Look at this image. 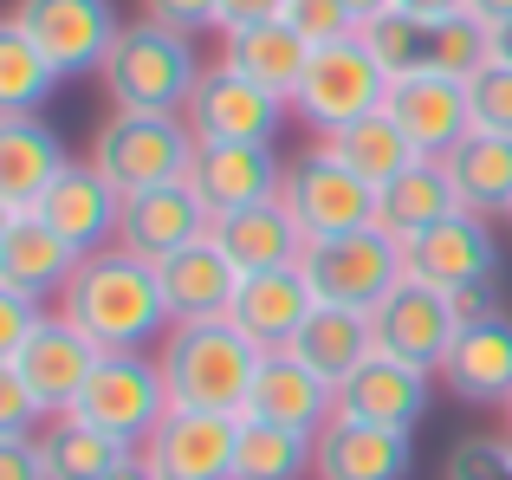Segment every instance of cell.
Instances as JSON below:
<instances>
[{
    "instance_id": "cell-1",
    "label": "cell",
    "mask_w": 512,
    "mask_h": 480,
    "mask_svg": "<svg viewBox=\"0 0 512 480\" xmlns=\"http://www.w3.org/2000/svg\"><path fill=\"white\" fill-rule=\"evenodd\" d=\"M52 305H59L98 351H156L163 331L175 325L169 299H163V279H156V260L117 247V240L98 247V253H85Z\"/></svg>"
},
{
    "instance_id": "cell-2",
    "label": "cell",
    "mask_w": 512,
    "mask_h": 480,
    "mask_svg": "<svg viewBox=\"0 0 512 480\" xmlns=\"http://www.w3.org/2000/svg\"><path fill=\"white\" fill-rule=\"evenodd\" d=\"M163 377L175 409H221V416H240L253 396V377H260L266 351L234 325V318H188V325H169L163 344Z\"/></svg>"
},
{
    "instance_id": "cell-3",
    "label": "cell",
    "mask_w": 512,
    "mask_h": 480,
    "mask_svg": "<svg viewBox=\"0 0 512 480\" xmlns=\"http://www.w3.org/2000/svg\"><path fill=\"white\" fill-rule=\"evenodd\" d=\"M201 52H195V33H175V26H156V20H124L111 59L98 65V85L111 98V111H188L201 85Z\"/></svg>"
},
{
    "instance_id": "cell-4",
    "label": "cell",
    "mask_w": 512,
    "mask_h": 480,
    "mask_svg": "<svg viewBox=\"0 0 512 480\" xmlns=\"http://www.w3.org/2000/svg\"><path fill=\"white\" fill-rule=\"evenodd\" d=\"M195 130L188 117L175 111H111L91 137L85 163L104 169L117 195H137V189H163V182H188V163H195Z\"/></svg>"
},
{
    "instance_id": "cell-5",
    "label": "cell",
    "mask_w": 512,
    "mask_h": 480,
    "mask_svg": "<svg viewBox=\"0 0 512 480\" xmlns=\"http://www.w3.org/2000/svg\"><path fill=\"white\" fill-rule=\"evenodd\" d=\"M169 409H175V396H169V377H163V357L156 351H104L91 383L78 390L72 416L104 429L124 448H143Z\"/></svg>"
},
{
    "instance_id": "cell-6",
    "label": "cell",
    "mask_w": 512,
    "mask_h": 480,
    "mask_svg": "<svg viewBox=\"0 0 512 480\" xmlns=\"http://www.w3.org/2000/svg\"><path fill=\"white\" fill-rule=\"evenodd\" d=\"M279 202L292 208V221L305 228V240H338V234L376 228V189L331 150L325 137H312L299 156H286Z\"/></svg>"
},
{
    "instance_id": "cell-7",
    "label": "cell",
    "mask_w": 512,
    "mask_h": 480,
    "mask_svg": "<svg viewBox=\"0 0 512 480\" xmlns=\"http://www.w3.org/2000/svg\"><path fill=\"white\" fill-rule=\"evenodd\" d=\"M389 104V72L370 59L363 39H338V46H318L305 65L299 91H292V117H299L312 137H338V130L363 124Z\"/></svg>"
},
{
    "instance_id": "cell-8",
    "label": "cell",
    "mask_w": 512,
    "mask_h": 480,
    "mask_svg": "<svg viewBox=\"0 0 512 480\" xmlns=\"http://www.w3.org/2000/svg\"><path fill=\"white\" fill-rule=\"evenodd\" d=\"M305 286L318 292V305H350V312H370L402 273H409V253L389 228H357L338 240H312L299 260Z\"/></svg>"
},
{
    "instance_id": "cell-9",
    "label": "cell",
    "mask_w": 512,
    "mask_h": 480,
    "mask_svg": "<svg viewBox=\"0 0 512 480\" xmlns=\"http://www.w3.org/2000/svg\"><path fill=\"white\" fill-rule=\"evenodd\" d=\"M461 325L467 318H461V305H454V292L428 286V279H415V273H402L396 286L370 305L376 351L402 357V364H415V370H435V377H441V364H448Z\"/></svg>"
},
{
    "instance_id": "cell-10",
    "label": "cell",
    "mask_w": 512,
    "mask_h": 480,
    "mask_svg": "<svg viewBox=\"0 0 512 480\" xmlns=\"http://www.w3.org/2000/svg\"><path fill=\"white\" fill-rule=\"evenodd\" d=\"M7 20L20 26L65 78H85V72L98 78V65L111 59L117 33H124L117 0H13Z\"/></svg>"
},
{
    "instance_id": "cell-11",
    "label": "cell",
    "mask_w": 512,
    "mask_h": 480,
    "mask_svg": "<svg viewBox=\"0 0 512 480\" xmlns=\"http://www.w3.org/2000/svg\"><path fill=\"white\" fill-rule=\"evenodd\" d=\"M182 117H188V130H195V143H273L279 124L292 117V104L214 59L208 72H201V85H195V98H188Z\"/></svg>"
},
{
    "instance_id": "cell-12",
    "label": "cell",
    "mask_w": 512,
    "mask_h": 480,
    "mask_svg": "<svg viewBox=\"0 0 512 480\" xmlns=\"http://www.w3.org/2000/svg\"><path fill=\"white\" fill-rule=\"evenodd\" d=\"M98 344L85 338V331L72 325V318L52 305L46 318H39V331L20 344L13 357H0V364L13 370V377L26 383V390L46 403V416H72V403H78V390L91 383V370H98Z\"/></svg>"
},
{
    "instance_id": "cell-13",
    "label": "cell",
    "mask_w": 512,
    "mask_h": 480,
    "mask_svg": "<svg viewBox=\"0 0 512 480\" xmlns=\"http://www.w3.org/2000/svg\"><path fill=\"white\" fill-rule=\"evenodd\" d=\"M409 273L428 279V286L441 292H474V286H500V234H493L487 215H474V208H461V215L435 221L422 240H409Z\"/></svg>"
},
{
    "instance_id": "cell-14",
    "label": "cell",
    "mask_w": 512,
    "mask_h": 480,
    "mask_svg": "<svg viewBox=\"0 0 512 480\" xmlns=\"http://www.w3.org/2000/svg\"><path fill=\"white\" fill-rule=\"evenodd\" d=\"M163 480H234L240 461V416L221 409H169L156 435L143 442Z\"/></svg>"
},
{
    "instance_id": "cell-15",
    "label": "cell",
    "mask_w": 512,
    "mask_h": 480,
    "mask_svg": "<svg viewBox=\"0 0 512 480\" xmlns=\"http://www.w3.org/2000/svg\"><path fill=\"white\" fill-rule=\"evenodd\" d=\"M435 403V370H415L402 357L376 351L370 364L338 390V416H357V422H376V429H402L415 435Z\"/></svg>"
},
{
    "instance_id": "cell-16",
    "label": "cell",
    "mask_w": 512,
    "mask_h": 480,
    "mask_svg": "<svg viewBox=\"0 0 512 480\" xmlns=\"http://www.w3.org/2000/svg\"><path fill=\"white\" fill-rule=\"evenodd\" d=\"M214 234L208 202L195 195V182H163V189H137L124 195V215H117V247L143 253V260H169L175 247Z\"/></svg>"
},
{
    "instance_id": "cell-17",
    "label": "cell",
    "mask_w": 512,
    "mask_h": 480,
    "mask_svg": "<svg viewBox=\"0 0 512 480\" xmlns=\"http://www.w3.org/2000/svg\"><path fill=\"white\" fill-rule=\"evenodd\" d=\"M72 169L65 137L52 117H0V215H26L46 202V189Z\"/></svg>"
},
{
    "instance_id": "cell-18",
    "label": "cell",
    "mask_w": 512,
    "mask_h": 480,
    "mask_svg": "<svg viewBox=\"0 0 512 480\" xmlns=\"http://www.w3.org/2000/svg\"><path fill=\"white\" fill-rule=\"evenodd\" d=\"M188 182L208 202V215H234V208L273 202L286 182V163L273 156V143H201L188 163Z\"/></svg>"
},
{
    "instance_id": "cell-19",
    "label": "cell",
    "mask_w": 512,
    "mask_h": 480,
    "mask_svg": "<svg viewBox=\"0 0 512 480\" xmlns=\"http://www.w3.org/2000/svg\"><path fill=\"white\" fill-rule=\"evenodd\" d=\"M441 383L467 409H506V396H512V318L506 312L467 318L448 364H441Z\"/></svg>"
},
{
    "instance_id": "cell-20",
    "label": "cell",
    "mask_w": 512,
    "mask_h": 480,
    "mask_svg": "<svg viewBox=\"0 0 512 480\" xmlns=\"http://www.w3.org/2000/svg\"><path fill=\"white\" fill-rule=\"evenodd\" d=\"M389 117L402 124V137L422 156H448L454 143L474 130V111H467V85L448 72H409L389 85Z\"/></svg>"
},
{
    "instance_id": "cell-21",
    "label": "cell",
    "mask_w": 512,
    "mask_h": 480,
    "mask_svg": "<svg viewBox=\"0 0 512 480\" xmlns=\"http://www.w3.org/2000/svg\"><path fill=\"white\" fill-rule=\"evenodd\" d=\"M409 474H415V435L376 429L357 416H331L318 429L312 480H409Z\"/></svg>"
},
{
    "instance_id": "cell-22",
    "label": "cell",
    "mask_w": 512,
    "mask_h": 480,
    "mask_svg": "<svg viewBox=\"0 0 512 480\" xmlns=\"http://www.w3.org/2000/svg\"><path fill=\"white\" fill-rule=\"evenodd\" d=\"M156 279H163L175 325H188V318H227L234 312V292H240V266L227 260V247L214 234H201L188 247H175L169 260H156Z\"/></svg>"
},
{
    "instance_id": "cell-23",
    "label": "cell",
    "mask_w": 512,
    "mask_h": 480,
    "mask_svg": "<svg viewBox=\"0 0 512 480\" xmlns=\"http://www.w3.org/2000/svg\"><path fill=\"white\" fill-rule=\"evenodd\" d=\"M240 416L279 422V429H299V435H318L331 416H338V390H331L312 364H299L292 351H266V364H260V377H253V396H247Z\"/></svg>"
},
{
    "instance_id": "cell-24",
    "label": "cell",
    "mask_w": 512,
    "mask_h": 480,
    "mask_svg": "<svg viewBox=\"0 0 512 480\" xmlns=\"http://www.w3.org/2000/svg\"><path fill=\"white\" fill-rule=\"evenodd\" d=\"M39 221H46L59 240H72L78 253H98L117 240V215H124V195L104 182L98 163H72L59 182L46 189V202L33 208Z\"/></svg>"
},
{
    "instance_id": "cell-25",
    "label": "cell",
    "mask_w": 512,
    "mask_h": 480,
    "mask_svg": "<svg viewBox=\"0 0 512 480\" xmlns=\"http://www.w3.org/2000/svg\"><path fill=\"white\" fill-rule=\"evenodd\" d=\"M318 292L305 286L299 266H273V273H240V292H234V325L247 331L260 351H286L299 338V325L312 318Z\"/></svg>"
},
{
    "instance_id": "cell-26",
    "label": "cell",
    "mask_w": 512,
    "mask_h": 480,
    "mask_svg": "<svg viewBox=\"0 0 512 480\" xmlns=\"http://www.w3.org/2000/svg\"><path fill=\"white\" fill-rule=\"evenodd\" d=\"M78 260L85 253L52 234L33 208L26 215H0V286H20L33 299H59L65 279L78 273Z\"/></svg>"
},
{
    "instance_id": "cell-27",
    "label": "cell",
    "mask_w": 512,
    "mask_h": 480,
    "mask_svg": "<svg viewBox=\"0 0 512 480\" xmlns=\"http://www.w3.org/2000/svg\"><path fill=\"white\" fill-rule=\"evenodd\" d=\"M214 240L227 247V260L240 273H273V266H299L305 260V228L292 221V208L279 202H253V208H234V215H214Z\"/></svg>"
},
{
    "instance_id": "cell-28",
    "label": "cell",
    "mask_w": 512,
    "mask_h": 480,
    "mask_svg": "<svg viewBox=\"0 0 512 480\" xmlns=\"http://www.w3.org/2000/svg\"><path fill=\"white\" fill-rule=\"evenodd\" d=\"M286 351L299 357V364H312L331 390H344V383L376 357L370 312H350V305H312V318L299 325V338H292Z\"/></svg>"
},
{
    "instance_id": "cell-29",
    "label": "cell",
    "mask_w": 512,
    "mask_h": 480,
    "mask_svg": "<svg viewBox=\"0 0 512 480\" xmlns=\"http://www.w3.org/2000/svg\"><path fill=\"white\" fill-rule=\"evenodd\" d=\"M448 215H461V195H454V176H448L441 156H422L415 169H402V176L376 195V228H389L402 247L422 240L435 221H448Z\"/></svg>"
},
{
    "instance_id": "cell-30",
    "label": "cell",
    "mask_w": 512,
    "mask_h": 480,
    "mask_svg": "<svg viewBox=\"0 0 512 480\" xmlns=\"http://www.w3.org/2000/svg\"><path fill=\"white\" fill-rule=\"evenodd\" d=\"M221 65H234L240 78L279 91V98L292 104L305 65H312V46H305L286 20H273V26H240V33H221Z\"/></svg>"
},
{
    "instance_id": "cell-31",
    "label": "cell",
    "mask_w": 512,
    "mask_h": 480,
    "mask_svg": "<svg viewBox=\"0 0 512 480\" xmlns=\"http://www.w3.org/2000/svg\"><path fill=\"white\" fill-rule=\"evenodd\" d=\"M441 163H448V176H454L461 208H474V215H487V221H506V208H512V137L467 130Z\"/></svg>"
},
{
    "instance_id": "cell-32",
    "label": "cell",
    "mask_w": 512,
    "mask_h": 480,
    "mask_svg": "<svg viewBox=\"0 0 512 480\" xmlns=\"http://www.w3.org/2000/svg\"><path fill=\"white\" fill-rule=\"evenodd\" d=\"M331 150L344 156L350 169H357L363 182H370L376 195L389 189V182L402 176V169H415L422 163V150H415L409 137H402V124L389 111H376V117H363V124H350V130H338V137H325Z\"/></svg>"
},
{
    "instance_id": "cell-33",
    "label": "cell",
    "mask_w": 512,
    "mask_h": 480,
    "mask_svg": "<svg viewBox=\"0 0 512 480\" xmlns=\"http://www.w3.org/2000/svg\"><path fill=\"white\" fill-rule=\"evenodd\" d=\"M318 468V435L279 429V422L240 416V461L234 480H312Z\"/></svg>"
},
{
    "instance_id": "cell-34",
    "label": "cell",
    "mask_w": 512,
    "mask_h": 480,
    "mask_svg": "<svg viewBox=\"0 0 512 480\" xmlns=\"http://www.w3.org/2000/svg\"><path fill=\"white\" fill-rule=\"evenodd\" d=\"M65 85V72L20 33V26H0V117H33L52 104V91Z\"/></svg>"
},
{
    "instance_id": "cell-35",
    "label": "cell",
    "mask_w": 512,
    "mask_h": 480,
    "mask_svg": "<svg viewBox=\"0 0 512 480\" xmlns=\"http://www.w3.org/2000/svg\"><path fill=\"white\" fill-rule=\"evenodd\" d=\"M39 448H46L52 480H104L130 455L124 442H111L104 429H91V422H78V416H52L46 429H39Z\"/></svg>"
},
{
    "instance_id": "cell-36",
    "label": "cell",
    "mask_w": 512,
    "mask_h": 480,
    "mask_svg": "<svg viewBox=\"0 0 512 480\" xmlns=\"http://www.w3.org/2000/svg\"><path fill=\"white\" fill-rule=\"evenodd\" d=\"M357 39L370 46V59L389 72V85L396 78H409V72H428V26L422 20H409V13H376L370 26H357Z\"/></svg>"
},
{
    "instance_id": "cell-37",
    "label": "cell",
    "mask_w": 512,
    "mask_h": 480,
    "mask_svg": "<svg viewBox=\"0 0 512 480\" xmlns=\"http://www.w3.org/2000/svg\"><path fill=\"white\" fill-rule=\"evenodd\" d=\"M487 65H493V26H480L474 13H461L448 26H428V72H448L467 85Z\"/></svg>"
},
{
    "instance_id": "cell-38",
    "label": "cell",
    "mask_w": 512,
    "mask_h": 480,
    "mask_svg": "<svg viewBox=\"0 0 512 480\" xmlns=\"http://www.w3.org/2000/svg\"><path fill=\"white\" fill-rule=\"evenodd\" d=\"M286 26L305 39V46H338V39H357V13L344 0H286Z\"/></svg>"
},
{
    "instance_id": "cell-39",
    "label": "cell",
    "mask_w": 512,
    "mask_h": 480,
    "mask_svg": "<svg viewBox=\"0 0 512 480\" xmlns=\"http://www.w3.org/2000/svg\"><path fill=\"white\" fill-rule=\"evenodd\" d=\"M467 111H474V130L512 137V65H487L467 78Z\"/></svg>"
},
{
    "instance_id": "cell-40",
    "label": "cell",
    "mask_w": 512,
    "mask_h": 480,
    "mask_svg": "<svg viewBox=\"0 0 512 480\" xmlns=\"http://www.w3.org/2000/svg\"><path fill=\"white\" fill-rule=\"evenodd\" d=\"M448 480H512V435H461L448 455Z\"/></svg>"
},
{
    "instance_id": "cell-41",
    "label": "cell",
    "mask_w": 512,
    "mask_h": 480,
    "mask_svg": "<svg viewBox=\"0 0 512 480\" xmlns=\"http://www.w3.org/2000/svg\"><path fill=\"white\" fill-rule=\"evenodd\" d=\"M39 318H46V299H33V292H20V286H0V357L20 351L39 331Z\"/></svg>"
},
{
    "instance_id": "cell-42",
    "label": "cell",
    "mask_w": 512,
    "mask_h": 480,
    "mask_svg": "<svg viewBox=\"0 0 512 480\" xmlns=\"http://www.w3.org/2000/svg\"><path fill=\"white\" fill-rule=\"evenodd\" d=\"M46 422H52L46 403H39V396L0 364V435H33V429H46Z\"/></svg>"
},
{
    "instance_id": "cell-43",
    "label": "cell",
    "mask_w": 512,
    "mask_h": 480,
    "mask_svg": "<svg viewBox=\"0 0 512 480\" xmlns=\"http://www.w3.org/2000/svg\"><path fill=\"white\" fill-rule=\"evenodd\" d=\"M143 20L175 26V33H214V7L221 0H137Z\"/></svg>"
},
{
    "instance_id": "cell-44",
    "label": "cell",
    "mask_w": 512,
    "mask_h": 480,
    "mask_svg": "<svg viewBox=\"0 0 512 480\" xmlns=\"http://www.w3.org/2000/svg\"><path fill=\"white\" fill-rule=\"evenodd\" d=\"M0 480H52L39 435H0Z\"/></svg>"
},
{
    "instance_id": "cell-45",
    "label": "cell",
    "mask_w": 512,
    "mask_h": 480,
    "mask_svg": "<svg viewBox=\"0 0 512 480\" xmlns=\"http://www.w3.org/2000/svg\"><path fill=\"white\" fill-rule=\"evenodd\" d=\"M286 20V0H221L214 7V33H240V26H273Z\"/></svg>"
},
{
    "instance_id": "cell-46",
    "label": "cell",
    "mask_w": 512,
    "mask_h": 480,
    "mask_svg": "<svg viewBox=\"0 0 512 480\" xmlns=\"http://www.w3.org/2000/svg\"><path fill=\"white\" fill-rule=\"evenodd\" d=\"M396 13H409V20H422V26H448V20L467 13V0H396Z\"/></svg>"
},
{
    "instance_id": "cell-47",
    "label": "cell",
    "mask_w": 512,
    "mask_h": 480,
    "mask_svg": "<svg viewBox=\"0 0 512 480\" xmlns=\"http://www.w3.org/2000/svg\"><path fill=\"white\" fill-rule=\"evenodd\" d=\"M104 480H163V474H156V461H150V455H143V448H130V455H124V461H117V468H111V474H104Z\"/></svg>"
},
{
    "instance_id": "cell-48",
    "label": "cell",
    "mask_w": 512,
    "mask_h": 480,
    "mask_svg": "<svg viewBox=\"0 0 512 480\" xmlns=\"http://www.w3.org/2000/svg\"><path fill=\"white\" fill-rule=\"evenodd\" d=\"M467 13H474L480 26H506L512 20V0H467Z\"/></svg>"
},
{
    "instance_id": "cell-49",
    "label": "cell",
    "mask_w": 512,
    "mask_h": 480,
    "mask_svg": "<svg viewBox=\"0 0 512 480\" xmlns=\"http://www.w3.org/2000/svg\"><path fill=\"white\" fill-rule=\"evenodd\" d=\"M344 7H350V13H357V26H370V20H376V13H389V7H396V0H344Z\"/></svg>"
},
{
    "instance_id": "cell-50",
    "label": "cell",
    "mask_w": 512,
    "mask_h": 480,
    "mask_svg": "<svg viewBox=\"0 0 512 480\" xmlns=\"http://www.w3.org/2000/svg\"><path fill=\"white\" fill-rule=\"evenodd\" d=\"M493 65H512V20L493 26Z\"/></svg>"
},
{
    "instance_id": "cell-51",
    "label": "cell",
    "mask_w": 512,
    "mask_h": 480,
    "mask_svg": "<svg viewBox=\"0 0 512 480\" xmlns=\"http://www.w3.org/2000/svg\"><path fill=\"white\" fill-rule=\"evenodd\" d=\"M500 416H506V435H512V396H506V409H500Z\"/></svg>"
},
{
    "instance_id": "cell-52",
    "label": "cell",
    "mask_w": 512,
    "mask_h": 480,
    "mask_svg": "<svg viewBox=\"0 0 512 480\" xmlns=\"http://www.w3.org/2000/svg\"><path fill=\"white\" fill-rule=\"evenodd\" d=\"M506 228H512V208H506Z\"/></svg>"
}]
</instances>
